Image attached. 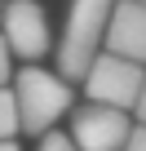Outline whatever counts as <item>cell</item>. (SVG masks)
<instances>
[{"label":"cell","mask_w":146,"mask_h":151,"mask_svg":"<svg viewBox=\"0 0 146 151\" xmlns=\"http://www.w3.org/2000/svg\"><path fill=\"white\" fill-rule=\"evenodd\" d=\"M9 93L18 107V133H31L36 142L53 133L58 120L71 116V107H75V89L58 80L49 67H18L9 80Z\"/></svg>","instance_id":"cell-1"},{"label":"cell","mask_w":146,"mask_h":151,"mask_svg":"<svg viewBox=\"0 0 146 151\" xmlns=\"http://www.w3.org/2000/svg\"><path fill=\"white\" fill-rule=\"evenodd\" d=\"M106 18H111V5H106V0H75V5L66 9V27L53 40V62H58L53 76H58V80L75 85V80L89 76V67L102 53Z\"/></svg>","instance_id":"cell-2"},{"label":"cell","mask_w":146,"mask_h":151,"mask_svg":"<svg viewBox=\"0 0 146 151\" xmlns=\"http://www.w3.org/2000/svg\"><path fill=\"white\" fill-rule=\"evenodd\" d=\"M0 45L22 67H40V58H49V49H53V27H49L44 5H36V0L0 5Z\"/></svg>","instance_id":"cell-3"},{"label":"cell","mask_w":146,"mask_h":151,"mask_svg":"<svg viewBox=\"0 0 146 151\" xmlns=\"http://www.w3.org/2000/svg\"><path fill=\"white\" fill-rule=\"evenodd\" d=\"M142 80H146V67H133V62H124V58L98 53V62L89 67V76H84L80 85H84V102L133 116V102H137V93H142Z\"/></svg>","instance_id":"cell-4"},{"label":"cell","mask_w":146,"mask_h":151,"mask_svg":"<svg viewBox=\"0 0 146 151\" xmlns=\"http://www.w3.org/2000/svg\"><path fill=\"white\" fill-rule=\"evenodd\" d=\"M66 120H71V124H66L62 133L71 138L75 151H124V142H128V133H133V116L111 111V107H93V102L71 107Z\"/></svg>","instance_id":"cell-5"},{"label":"cell","mask_w":146,"mask_h":151,"mask_svg":"<svg viewBox=\"0 0 146 151\" xmlns=\"http://www.w3.org/2000/svg\"><path fill=\"white\" fill-rule=\"evenodd\" d=\"M102 53L124 58V62H133V67H146V0L111 5L106 36H102Z\"/></svg>","instance_id":"cell-6"},{"label":"cell","mask_w":146,"mask_h":151,"mask_svg":"<svg viewBox=\"0 0 146 151\" xmlns=\"http://www.w3.org/2000/svg\"><path fill=\"white\" fill-rule=\"evenodd\" d=\"M0 142H18V107L9 89H0Z\"/></svg>","instance_id":"cell-7"},{"label":"cell","mask_w":146,"mask_h":151,"mask_svg":"<svg viewBox=\"0 0 146 151\" xmlns=\"http://www.w3.org/2000/svg\"><path fill=\"white\" fill-rule=\"evenodd\" d=\"M36 151H75V147H71V138L62 133V129H53V133H44L40 138V147Z\"/></svg>","instance_id":"cell-8"},{"label":"cell","mask_w":146,"mask_h":151,"mask_svg":"<svg viewBox=\"0 0 146 151\" xmlns=\"http://www.w3.org/2000/svg\"><path fill=\"white\" fill-rule=\"evenodd\" d=\"M9 80H14V58H9L5 45H0V89H9Z\"/></svg>","instance_id":"cell-9"},{"label":"cell","mask_w":146,"mask_h":151,"mask_svg":"<svg viewBox=\"0 0 146 151\" xmlns=\"http://www.w3.org/2000/svg\"><path fill=\"white\" fill-rule=\"evenodd\" d=\"M124 151H146V129H142V124H133V133H128Z\"/></svg>","instance_id":"cell-10"},{"label":"cell","mask_w":146,"mask_h":151,"mask_svg":"<svg viewBox=\"0 0 146 151\" xmlns=\"http://www.w3.org/2000/svg\"><path fill=\"white\" fill-rule=\"evenodd\" d=\"M133 124L146 129V80H142V93H137V102H133Z\"/></svg>","instance_id":"cell-11"},{"label":"cell","mask_w":146,"mask_h":151,"mask_svg":"<svg viewBox=\"0 0 146 151\" xmlns=\"http://www.w3.org/2000/svg\"><path fill=\"white\" fill-rule=\"evenodd\" d=\"M0 151H18V142H0Z\"/></svg>","instance_id":"cell-12"}]
</instances>
